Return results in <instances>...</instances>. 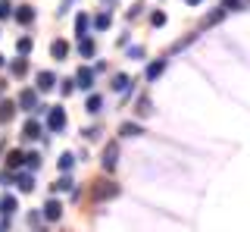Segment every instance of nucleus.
Returning a JSON list of instances; mask_svg holds the SVG:
<instances>
[{"label":"nucleus","mask_w":250,"mask_h":232,"mask_svg":"<svg viewBox=\"0 0 250 232\" xmlns=\"http://www.w3.org/2000/svg\"><path fill=\"white\" fill-rule=\"evenodd\" d=\"M47 126H50V132L66 129V110H62V107H50V113H47Z\"/></svg>","instance_id":"1"},{"label":"nucleus","mask_w":250,"mask_h":232,"mask_svg":"<svg viewBox=\"0 0 250 232\" xmlns=\"http://www.w3.org/2000/svg\"><path fill=\"white\" fill-rule=\"evenodd\" d=\"M116 160H119V144L109 141L106 148H104V160H100V163H104L106 173H113V169H116Z\"/></svg>","instance_id":"2"},{"label":"nucleus","mask_w":250,"mask_h":232,"mask_svg":"<svg viewBox=\"0 0 250 232\" xmlns=\"http://www.w3.org/2000/svg\"><path fill=\"white\" fill-rule=\"evenodd\" d=\"M116 195H119V185L116 182H97V188H94V198L97 201H109Z\"/></svg>","instance_id":"3"},{"label":"nucleus","mask_w":250,"mask_h":232,"mask_svg":"<svg viewBox=\"0 0 250 232\" xmlns=\"http://www.w3.org/2000/svg\"><path fill=\"white\" fill-rule=\"evenodd\" d=\"M72 82H78V88H82V91H91L94 88V69H78Z\"/></svg>","instance_id":"4"},{"label":"nucleus","mask_w":250,"mask_h":232,"mask_svg":"<svg viewBox=\"0 0 250 232\" xmlns=\"http://www.w3.org/2000/svg\"><path fill=\"white\" fill-rule=\"evenodd\" d=\"M53 85H57V75H53L50 69L38 72V91H53Z\"/></svg>","instance_id":"5"},{"label":"nucleus","mask_w":250,"mask_h":232,"mask_svg":"<svg viewBox=\"0 0 250 232\" xmlns=\"http://www.w3.org/2000/svg\"><path fill=\"white\" fill-rule=\"evenodd\" d=\"M60 216H62L60 201H47V204H44V220H53V223H57Z\"/></svg>","instance_id":"6"},{"label":"nucleus","mask_w":250,"mask_h":232,"mask_svg":"<svg viewBox=\"0 0 250 232\" xmlns=\"http://www.w3.org/2000/svg\"><path fill=\"white\" fill-rule=\"evenodd\" d=\"M22 138H25V141H35V138H41V126H38L35 119H28L25 126H22Z\"/></svg>","instance_id":"7"},{"label":"nucleus","mask_w":250,"mask_h":232,"mask_svg":"<svg viewBox=\"0 0 250 232\" xmlns=\"http://www.w3.org/2000/svg\"><path fill=\"white\" fill-rule=\"evenodd\" d=\"M19 107H22V110H35V107H38V94L25 88V91L19 94Z\"/></svg>","instance_id":"8"},{"label":"nucleus","mask_w":250,"mask_h":232,"mask_svg":"<svg viewBox=\"0 0 250 232\" xmlns=\"http://www.w3.org/2000/svg\"><path fill=\"white\" fill-rule=\"evenodd\" d=\"M66 53H69V44L62 41V38H57V41L50 44V57L53 60H66Z\"/></svg>","instance_id":"9"},{"label":"nucleus","mask_w":250,"mask_h":232,"mask_svg":"<svg viewBox=\"0 0 250 232\" xmlns=\"http://www.w3.org/2000/svg\"><path fill=\"white\" fill-rule=\"evenodd\" d=\"M119 135L122 138H135V135H144V129H141L138 122H122V126H119Z\"/></svg>","instance_id":"10"},{"label":"nucleus","mask_w":250,"mask_h":232,"mask_svg":"<svg viewBox=\"0 0 250 232\" xmlns=\"http://www.w3.org/2000/svg\"><path fill=\"white\" fill-rule=\"evenodd\" d=\"M16 113V104L13 100H0V122H10Z\"/></svg>","instance_id":"11"},{"label":"nucleus","mask_w":250,"mask_h":232,"mask_svg":"<svg viewBox=\"0 0 250 232\" xmlns=\"http://www.w3.org/2000/svg\"><path fill=\"white\" fill-rule=\"evenodd\" d=\"M16 19H19L22 25H28V22L35 19V10H31V6H19V10H16Z\"/></svg>","instance_id":"12"},{"label":"nucleus","mask_w":250,"mask_h":232,"mask_svg":"<svg viewBox=\"0 0 250 232\" xmlns=\"http://www.w3.org/2000/svg\"><path fill=\"white\" fill-rule=\"evenodd\" d=\"M78 53H82V57H94V41L91 38H82V41H78Z\"/></svg>","instance_id":"13"},{"label":"nucleus","mask_w":250,"mask_h":232,"mask_svg":"<svg viewBox=\"0 0 250 232\" xmlns=\"http://www.w3.org/2000/svg\"><path fill=\"white\" fill-rule=\"evenodd\" d=\"M13 210H16V198H13V195H3V201H0V213L10 216Z\"/></svg>","instance_id":"14"},{"label":"nucleus","mask_w":250,"mask_h":232,"mask_svg":"<svg viewBox=\"0 0 250 232\" xmlns=\"http://www.w3.org/2000/svg\"><path fill=\"white\" fill-rule=\"evenodd\" d=\"M75 35L78 38L88 35V16H84V13H78V19H75Z\"/></svg>","instance_id":"15"},{"label":"nucleus","mask_w":250,"mask_h":232,"mask_svg":"<svg viewBox=\"0 0 250 232\" xmlns=\"http://www.w3.org/2000/svg\"><path fill=\"white\" fill-rule=\"evenodd\" d=\"M163 69H166V63H163V60H156V63H150V66H147V72H144V75H147V79H150V82H153V79H156V75H160V72H163Z\"/></svg>","instance_id":"16"},{"label":"nucleus","mask_w":250,"mask_h":232,"mask_svg":"<svg viewBox=\"0 0 250 232\" xmlns=\"http://www.w3.org/2000/svg\"><path fill=\"white\" fill-rule=\"evenodd\" d=\"M113 88L116 91H131V79H128V75H116V79H113Z\"/></svg>","instance_id":"17"},{"label":"nucleus","mask_w":250,"mask_h":232,"mask_svg":"<svg viewBox=\"0 0 250 232\" xmlns=\"http://www.w3.org/2000/svg\"><path fill=\"white\" fill-rule=\"evenodd\" d=\"M84 107H88V113H100V107H104V97H100V94H91Z\"/></svg>","instance_id":"18"},{"label":"nucleus","mask_w":250,"mask_h":232,"mask_svg":"<svg viewBox=\"0 0 250 232\" xmlns=\"http://www.w3.org/2000/svg\"><path fill=\"white\" fill-rule=\"evenodd\" d=\"M10 72H13V75H25V72H28V60H13Z\"/></svg>","instance_id":"19"},{"label":"nucleus","mask_w":250,"mask_h":232,"mask_svg":"<svg viewBox=\"0 0 250 232\" xmlns=\"http://www.w3.org/2000/svg\"><path fill=\"white\" fill-rule=\"evenodd\" d=\"M150 113H153L150 97H141V100H138V116H150Z\"/></svg>","instance_id":"20"},{"label":"nucleus","mask_w":250,"mask_h":232,"mask_svg":"<svg viewBox=\"0 0 250 232\" xmlns=\"http://www.w3.org/2000/svg\"><path fill=\"white\" fill-rule=\"evenodd\" d=\"M225 13H229V10H222V6H219V10H213V13H209L207 19H203V25H216V22L225 16Z\"/></svg>","instance_id":"21"},{"label":"nucleus","mask_w":250,"mask_h":232,"mask_svg":"<svg viewBox=\"0 0 250 232\" xmlns=\"http://www.w3.org/2000/svg\"><path fill=\"white\" fill-rule=\"evenodd\" d=\"M72 166H75V157H72V154H62V157H60V169H62V173H69Z\"/></svg>","instance_id":"22"},{"label":"nucleus","mask_w":250,"mask_h":232,"mask_svg":"<svg viewBox=\"0 0 250 232\" xmlns=\"http://www.w3.org/2000/svg\"><path fill=\"white\" fill-rule=\"evenodd\" d=\"M22 160H25V154H22V151H10V157H6V166H19Z\"/></svg>","instance_id":"23"},{"label":"nucleus","mask_w":250,"mask_h":232,"mask_svg":"<svg viewBox=\"0 0 250 232\" xmlns=\"http://www.w3.org/2000/svg\"><path fill=\"white\" fill-rule=\"evenodd\" d=\"M16 50L25 57V53H31V38H19V44H16Z\"/></svg>","instance_id":"24"},{"label":"nucleus","mask_w":250,"mask_h":232,"mask_svg":"<svg viewBox=\"0 0 250 232\" xmlns=\"http://www.w3.org/2000/svg\"><path fill=\"white\" fill-rule=\"evenodd\" d=\"M69 188H72V179H69V176H62V179L53 185V191H69Z\"/></svg>","instance_id":"25"},{"label":"nucleus","mask_w":250,"mask_h":232,"mask_svg":"<svg viewBox=\"0 0 250 232\" xmlns=\"http://www.w3.org/2000/svg\"><path fill=\"white\" fill-rule=\"evenodd\" d=\"M109 22H113V19H109V13H100V16L94 19V25H97V28H109Z\"/></svg>","instance_id":"26"},{"label":"nucleus","mask_w":250,"mask_h":232,"mask_svg":"<svg viewBox=\"0 0 250 232\" xmlns=\"http://www.w3.org/2000/svg\"><path fill=\"white\" fill-rule=\"evenodd\" d=\"M22 163H28L31 169H38V166H41V157H38V154H25V160H22Z\"/></svg>","instance_id":"27"},{"label":"nucleus","mask_w":250,"mask_h":232,"mask_svg":"<svg viewBox=\"0 0 250 232\" xmlns=\"http://www.w3.org/2000/svg\"><path fill=\"white\" fill-rule=\"evenodd\" d=\"M19 188H22V191H31V188H35V182H31V176H19Z\"/></svg>","instance_id":"28"},{"label":"nucleus","mask_w":250,"mask_h":232,"mask_svg":"<svg viewBox=\"0 0 250 232\" xmlns=\"http://www.w3.org/2000/svg\"><path fill=\"white\" fill-rule=\"evenodd\" d=\"M10 16H13V6L6 0H0V19H10Z\"/></svg>","instance_id":"29"},{"label":"nucleus","mask_w":250,"mask_h":232,"mask_svg":"<svg viewBox=\"0 0 250 232\" xmlns=\"http://www.w3.org/2000/svg\"><path fill=\"white\" fill-rule=\"evenodd\" d=\"M150 25H156V28L166 25V13H153V16H150Z\"/></svg>","instance_id":"30"},{"label":"nucleus","mask_w":250,"mask_h":232,"mask_svg":"<svg viewBox=\"0 0 250 232\" xmlns=\"http://www.w3.org/2000/svg\"><path fill=\"white\" fill-rule=\"evenodd\" d=\"M60 91H62V94H72V91H75V82H72V79L60 82Z\"/></svg>","instance_id":"31"},{"label":"nucleus","mask_w":250,"mask_h":232,"mask_svg":"<svg viewBox=\"0 0 250 232\" xmlns=\"http://www.w3.org/2000/svg\"><path fill=\"white\" fill-rule=\"evenodd\" d=\"M185 3H188V6H197V3H203V0H185Z\"/></svg>","instance_id":"32"},{"label":"nucleus","mask_w":250,"mask_h":232,"mask_svg":"<svg viewBox=\"0 0 250 232\" xmlns=\"http://www.w3.org/2000/svg\"><path fill=\"white\" fill-rule=\"evenodd\" d=\"M3 63H6V60H3V57H0V66H3Z\"/></svg>","instance_id":"33"}]
</instances>
